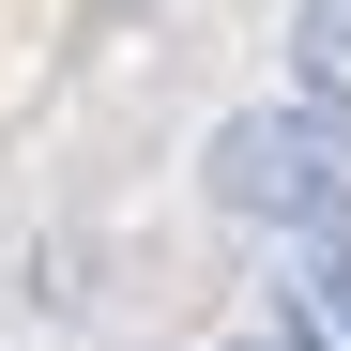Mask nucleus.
<instances>
[{"mask_svg":"<svg viewBox=\"0 0 351 351\" xmlns=\"http://www.w3.org/2000/svg\"><path fill=\"white\" fill-rule=\"evenodd\" d=\"M245 351H306V336H245Z\"/></svg>","mask_w":351,"mask_h":351,"instance_id":"20e7f679","label":"nucleus"},{"mask_svg":"<svg viewBox=\"0 0 351 351\" xmlns=\"http://www.w3.org/2000/svg\"><path fill=\"white\" fill-rule=\"evenodd\" d=\"M290 336L351 351V229H306V260H290Z\"/></svg>","mask_w":351,"mask_h":351,"instance_id":"f03ea898","label":"nucleus"},{"mask_svg":"<svg viewBox=\"0 0 351 351\" xmlns=\"http://www.w3.org/2000/svg\"><path fill=\"white\" fill-rule=\"evenodd\" d=\"M290 92L351 107V0H306V16H290Z\"/></svg>","mask_w":351,"mask_h":351,"instance_id":"7ed1b4c3","label":"nucleus"},{"mask_svg":"<svg viewBox=\"0 0 351 351\" xmlns=\"http://www.w3.org/2000/svg\"><path fill=\"white\" fill-rule=\"evenodd\" d=\"M214 199L245 214V229H351V107H321V92H290V107H229L214 123Z\"/></svg>","mask_w":351,"mask_h":351,"instance_id":"f257e3e1","label":"nucleus"}]
</instances>
